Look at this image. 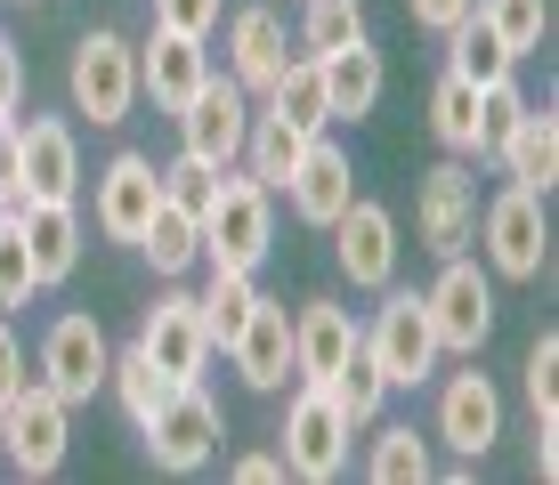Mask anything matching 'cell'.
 I'll use <instances>...</instances> for the list:
<instances>
[{
    "label": "cell",
    "instance_id": "cell-1",
    "mask_svg": "<svg viewBox=\"0 0 559 485\" xmlns=\"http://www.w3.org/2000/svg\"><path fill=\"white\" fill-rule=\"evenodd\" d=\"M203 267H260L276 251V194H267L252 170H219V194L203 210Z\"/></svg>",
    "mask_w": 559,
    "mask_h": 485
},
{
    "label": "cell",
    "instance_id": "cell-2",
    "mask_svg": "<svg viewBox=\"0 0 559 485\" xmlns=\"http://www.w3.org/2000/svg\"><path fill=\"white\" fill-rule=\"evenodd\" d=\"M357 348L381 364V380H390V388H421V380L438 373V356H447L438 332H430L421 291H390V283H381V307H373V324H365Z\"/></svg>",
    "mask_w": 559,
    "mask_h": 485
},
{
    "label": "cell",
    "instance_id": "cell-3",
    "mask_svg": "<svg viewBox=\"0 0 559 485\" xmlns=\"http://www.w3.org/2000/svg\"><path fill=\"white\" fill-rule=\"evenodd\" d=\"M66 89L98 130H122L130 106H139V49H130L122 33H106V25L82 33V41H73V65H66Z\"/></svg>",
    "mask_w": 559,
    "mask_h": 485
},
{
    "label": "cell",
    "instance_id": "cell-4",
    "mask_svg": "<svg viewBox=\"0 0 559 485\" xmlns=\"http://www.w3.org/2000/svg\"><path fill=\"white\" fill-rule=\"evenodd\" d=\"M478 243H487V276L503 283H535L551 259V219H544V194L503 186L487 210H478Z\"/></svg>",
    "mask_w": 559,
    "mask_h": 485
},
{
    "label": "cell",
    "instance_id": "cell-5",
    "mask_svg": "<svg viewBox=\"0 0 559 485\" xmlns=\"http://www.w3.org/2000/svg\"><path fill=\"white\" fill-rule=\"evenodd\" d=\"M66 445H73V404L49 380H25L9 397V413H0V453L16 461V477H57Z\"/></svg>",
    "mask_w": 559,
    "mask_h": 485
},
{
    "label": "cell",
    "instance_id": "cell-6",
    "mask_svg": "<svg viewBox=\"0 0 559 485\" xmlns=\"http://www.w3.org/2000/svg\"><path fill=\"white\" fill-rule=\"evenodd\" d=\"M421 307H430V332L447 356H478L495 332V276L471 259V251H454L447 267H438V283L421 291Z\"/></svg>",
    "mask_w": 559,
    "mask_h": 485
},
{
    "label": "cell",
    "instance_id": "cell-7",
    "mask_svg": "<svg viewBox=\"0 0 559 485\" xmlns=\"http://www.w3.org/2000/svg\"><path fill=\"white\" fill-rule=\"evenodd\" d=\"M219 404L203 397V380H179L170 388V404L146 421V453H154V470H170V477H195L211 470V453H219Z\"/></svg>",
    "mask_w": 559,
    "mask_h": 485
},
{
    "label": "cell",
    "instance_id": "cell-8",
    "mask_svg": "<svg viewBox=\"0 0 559 485\" xmlns=\"http://www.w3.org/2000/svg\"><path fill=\"white\" fill-rule=\"evenodd\" d=\"M349 421H341V404L324 397V380H308L293 397V413H284V470L308 477V485H333L349 470Z\"/></svg>",
    "mask_w": 559,
    "mask_h": 485
},
{
    "label": "cell",
    "instance_id": "cell-9",
    "mask_svg": "<svg viewBox=\"0 0 559 485\" xmlns=\"http://www.w3.org/2000/svg\"><path fill=\"white\" fill-rule=\"evenodd\" d=\"M414 227H421V251H438V259H454V251L478 243V179H471L462 154H447L438 170H421Z\"/></svg>",
    "mask_w": 559,
    "mask_h": 485
},
{
    "label": "cell",
    "instance_id": "cell-10",
    "mask_svg": "<svg viewBox=\"0 0 559 485\" xmlns=\"http://www.w3.org/2000/svg\"><path fill=\"white\" fill-rule=\"evenodd\" d=\"M170 122H179V146H187V154H203V162L236 170V162H243V138H252V97H243L236 82H219V73H211V82L187 97Z\"/></svg>",
    "mask_w": 559,
    "mask_h": 485
},
{
    "label": "cell",
    "instance_id": "cell-11",
    "mask_svg": "<svg viewBox=\"0 0 559 485\" xmlns=\"http://www.w3.org/2000/svg\"><path fill=\"white\" fill-rule=\"evenodd\" d=\"M106 364H114V348L98 332V316H82V307H66V316L41 332V380L57 388L66 404H90L106 388Z\"/></svg>",
    "mask_w": 559,
    "mask_h": 485
},
{
    "label": "cell",
    "instance_id": "cell-12",
    "mask_svg": "<svg viewBox=\"0 0 559 485\" xmlns=\"http://www.w3.org/2000/svg\"><path fill=\"white\" fill-rule=\"evenodd\" d=\"M139 348H146L154 373H170V380H203V364L219 356L211 332H203V316H195V291H163L139 316Z\"/></svg>",
    "mask_w": 559,
    "mask_h": 485
},
{
    "label": "cell",
    "instance_id": "cell-13",
    "mask_svg": "<svg viewBox=\"0 0 559 485\" xmlns=\"http://www.w3.org/2000/svg\"><path fill=\"white\" fill-rule=\"evenodd\" d=\"M333 251H341V276H349L357 291L397 283V210L349 194V210L333 219Z\"/></svg>",
    "mask_w": 559,
    "mask_h": 485
},
{
    "label": "cell",
    "instance_id": "cell-14",
    "mask_svg": "<svg viewBox=\"0 0 559 485\" xmlns=\"http://www.w3.org/2000/svg\"><path fill=\"white\" fill-rule=\"evenodd\" d=\"M438 437H447L462 461L495 453V437H503V397H495L487 373H454L447 388H438Z\"/></svg>",
    "mask_w": 559,
    "mask_h": 485
},
{
    "label": "cell",
    "instance_id": "cell-15",
    "mask_svg": "<svg viewBox=\"0 0 559 485\" xmlns=\"http://www.w3.org/2000/svg\"><path fill=\"white\" fill-rule=\"evenodd\" d=\"M284 65H293V57H284V16L276 9H236L227 16V82L243 97H267Z\"/></svg>",
    "mask_w": 559,
    "mask_h": 485
},
{
    "label": "cell",
    "instance_id": "cell-16",
    "mask_svg": "<svg viewBox=\"0 0 559 485\" xmlns=\"http://www.w3.org/2000/svg\"><path fill=\"white\" fill-rule=\"evenodd\" d=\"M154 203H163V170H154L146 154H114V162L98 170V227L114 243H139Z\"/></svg>",
    "mask_w": 559,
    "mask_h": 485
},
{
    "label": "cell",
    "instance_id": "cell-17",
    "mask_svg": "<svg viewBox=\"0 0 559 485\" xmlns=\"http://www.w3.org/2000/svg\"><path fill=\"white\" fill-rule=\"evenodd\" d=\"M284 194H293V210L308 227H333L341 210H349V194H357V179H349V154H341L333 138H308L300 146V162H293V179H284Z\"/></svg>",
    "mask_w": 559,
    "mask_h": 485
},
{
    "label": "cell",
    "instance_id": "cell-18",
    "mask_svg": "<svg viewBox=\"0 0 559 485\" xmlns=\"http://www.w3.org/2000/svg\"><path fill=\"white\" fill-rule=\"evenodd\" d=\"M357 340H365V324L341 300H308L293 316V373L300 380H333L341 364L357 356Z\"/></svg>",
    "mask_w": 559,
    "mask_h": 485
},
{
    "label": "cell",
    "instance_id": "cell-19",
    "mask_svg": "<svg viewBox=\"0 0 559 485\" xmlns=\"http://www.w3.org/2000/svg\"><path fill=\"white\" fill-rule=\"evenodd\" d=\"M203 82H211L203 41H187V33H163V25H154V41L139 49V97H154V113H179Z\"/></svg>",
    "mask_w": 559,
    "mask_h": 485
},
{
    "label": "cell",
    "instance_id": "cell-20",
    "mask_svg": "<svg viewBox=\"0 0 559 485\" xmlns=\"http://www.w3.org/2000/svg\"><path fill=\"white\" fill-rule=\"evenodd\" d=\"M16 138H25V203H73L82 194V154H73V130L57 113H33Z\"/></svg>",
    "mask_w": 559,
    "mask_h": 485
},
{
    "label": "cell",
    "instance_id": "cell-21",
    "mask_svg": "<svg viewBox=\"0 0 559 485\" xmlns=\"http://www.w3.org/2000/svg\"><path fill=\"white\" fill-rule=\"evenodd\" d=\"M9 219H16V235H25V251H33L41 291L82 267V210H73V203H16Z\"/></svg>",
    "mask_w": 559,
    "mask_h": 485
},
{
    "label": "cell",
    "instance_id": "cell-22",
    "mask_svg": "<svg viewBox=\"0 0 559 485\" xmlns=\"http://www.w3.org/2000/svg\"><path fill=\"white\" fill-rule=\"evenodd\" d=\"M227 356H236V373L252 388H284V373H293V316H284V300H252V316L227 340Z\"/></svg>",
    "mask_w": 559,
    "mask_h": 485
},
{
    "label": "cell",
    "instance_id": "cell-23",
    "mask_svg": "<svg viewBox=\"0 0 559 485\" xmlns=\"http://www.w3.org/2000/svg\"><path fill=\"white\" fill-rule=\"evenodd\" d=\"M495 162H503L511 186L551 194V186H559V113H551V106H527V113L511 122V138H503V154H495Z\"/></svg>",
    "mask_w": 559,
    "mask_h": 485
},
{
    "label": "cell",
    "instance_id": "cell-24",
    "mask_svg": "<svg viewBox=\"0 0 559 485\" xmlns=\"http://www.w3.org/2000/svg\"><path fill=\"white\" fill-rule=\"evenodd\" d=\"M317 73H324V106H333V122H357V113L381 106V49H373V33H365V41L324 49Z\"/></svg>",
    "mask_w": 559,
    "mask_h": 485
},
{
    "label": "cell",
    "instance_id": "cell-25",
    "mask_svg": "<svg viewBox=\"0 0 559 485\" xmlns=\"http://www.w3.org/2000/svg\"><path fill=\"white\" fill-rule=\"evenodd\" d=\"M447 65H454L471 89H495V82H511V73H519V57L503 49V33H495L487 16L471 9V16H462V25L447 33Z\"/></svg>",
    "mask_w": 559,
    "mask_h": 485
},
{
    "label": "cell",
    "instance_id": "cell-26",
    "mask_svg": "<svg viewBox=\"0 0 559 485\" xmlns=\"http://www.w3.org/2000/svg\"><path fill=\"white\" fill-rule=\"evenodd\" d=\"M139 251L154 259V276H187V267H203V227H195V210L154 203V219L139 227Z\"/></svg>",
    "mask_w": 559,
    "mask_h": 485
},
{
    "label": "cell",
    "instance_id": "cell-27",
    "mask_svg": "<svg viewBox=\"0 0 559 485\" xmlns=\"http://www.w3.org/2000/svg\"><path fill=\"white\" fill-rule=\"evenodd\" d=\"M252 300H260L252 267H211V283L195 291V316H203V332H211V348H227V340L243 332V316H252Z\"/></svg>",
    "mask_w": 559,
    "mask_h": 485
},
{
    "label": "cell",
    "instance_id": "cell-28",
    "mask_svg": "<svg viewBox=\"0 0 559 485\" xmlns=\"http://www.w3.org/2000/svg\"><path fill=\"white\" fill-rule=\"evenodd\" d=\"M430 138L447 154H462V162H478V89L462 82L454 65L438 73V89H430Z\"/></svg>",
    "mask_w": 559,
    "mask_h": 485
},
{
    "label": "cell",
    "instance_id": "cell-29",
    "mask_svg": "<svg viewBox=\"0 0 559 485\" xmlns=\"http://www.w3.org/2000/svg\"><path fill=\"white\" fill-rule=\"evenodd\" d=\"M267 113H284L300 138L333 130V106H324V73H317V57H293V65L276 73V89H267Z\"/></svg>",
    "mask_w": 559,
    "mask_h": 485
},
{
    "label": "cell",
    "instance_id": "cell-30",
    "mask_svg": "<svg viewBox=\"0 0 559 485\" xmlns=\"http://www.w3.org/2000/svg\"><path fill=\"white\" fill-rule=\"evenodd\" d=\"M300 130L293 122H284V113H252V138H243V170H252V179L267 186V194H284V179H293V162H300Z\"/></svg>",
    "mask_w": 559,
    "mask_h": 485
},
{
    "label": "cell",
    "instance_id": "cell-31",
    "mask_svg": "<svg viewBox=\"0 0 559 485\" xmlns=\"http://www.w3.org/2000/svg\"><path fill=\"white\" fill-rule=\"evenodd\" d=\"M106 388H114V397H122V413H130V421H139V429H146V421H154V413H163V404H170V388H179V380H170V373H154V364H146V348L130 340L122 356L106 364Z\"/></svg>",
    "mask_w": 559,
    "mask_h": 485
},
{
    "label": "cell",
    "instance_id": "cell-32",
    "mask_svg": "<svg viewBox=\"0 0 559 485\" xmlns=\"http://www.w3.org/2000/svg\"><path fill=\"white\" fill-rule=\"evenodd\" d=\"M365 477L373 485H421L430 477V437H421L414 421H390V429L373 437V453H365Z\"/></svg>",
    "mask_w": 559,
    "mask_h": 485
},
{
    "label": "cell",
    "instance_id": "cell-33",
    "mask_svg": "<svg viewBox=\"0 0 559 485\" xmlns=\"http://www.w3.org/2000/svg\"><path fill=\"white\" fill-rule=\"evenodd\" d=\"M324 397L341 404V421H349V429H373V421H381V397H390V380H381V364L357 348V356L341 364L333 380H324Z\"/></svg>",
    "mask_w": 559,
    "mask_h": 485
},
{
    "label": "cell",
    "instance_id": "cell-34",
    "mask_svg": "<svg viewBox=\"0 0 559 485\" xmlns=\"http://www.w3.org/2000/svg\"><path fill=\"white\" fill-rule=\"evenodd\" d=\"M341 41H365V9L357 0H300V49L324 57Z\"/></svg>",
    "mask_w": 559,
    "mask_h": 485
},
{
    "label": "cell",
    "instance_id": "cell-35",
    "mask_svg": "<svg viewBox=\"0 0 559 485\" xmlns=\"http://www.w3.org/2000/svg\"><path fill=\"white\" fill-rule=\"evenodd\" d=\"M478 16L503 33L511 57H535V49H544V33H551V0H478Z\"/></svg>",
    "mask_w": 559,
    "mask_h": 485
},
{
    "label": "cell",
    "instance_id": "cell-36",
    "mask_svg": "<svg viewBox=\"0 0 559 485\" xmlns=\"http://www.w3.org/2000/svg\"><path fill=\"white\" fill-rule=\"evenodd\" d=\"M211 194H219V162H203V154H187L179 146V162L163 170V203H179V210H211Z\"/></svg>",
    "mask_w": 559,
    "mask_h": 485
},
{
    "label": "cell",
    "instance_id": "cell-37",
    "mask_svg": "<svg viewBox=\"0 0 559 485\" xmlns=\"http://www.w3.org/2000/svg\"><path fill=\"white\" fill-rule=\"evenodd\" d=\"M33 291H41L33 251H25V235H16V219H0V316H9V307H25Z\"/></svg>",
    "mask_w": 559,
    "mask_h": 485
},
{
    "label": "cell",
    "instance_id": "cell-38",
    "mask_svg": "<svg viewBox=\"0 0 559 485\" xmlns=\"http://www.w3.org/2000/svg\"><path fill=\"white\" fill-rule=\"evenodd\" d=\"M527 413H535V421L559 413V340H551V332L527 348Z\"/></svg>",
    "mask_w": 559,
    "mask_h": 485
},
{
    "label": "cell",
    "instance_id": "cell-39",
    "mask_svg": "<svg viewBox=\"0 0 559 485\" xmlns=\"http://www.w3.org/2000/svg\"><path fill=\"white\" fill-rule=\"evenodd\" d=\"M219 9L227 0H154V25L187 33V41H211V33H219Z\"/></svg>",
    "mask_w": 559,
    "mask_h": 485
},
{
    "label": "cell",
    "instance_id": "cell-40",
    "mask_svg": "<svg viewBox=\"0 0 559 485\" xmlns=\"http://www.w3.org/2000/svg\"><path fill=\"white\" fill-rule=\"evenodd\" d=\"M0 203H25V138H16V113H0Z\"/></svg>",
    "mask_w": 559,
    "mask_h": 485
},
{
    "label": "cell",
    "instance_id": "cell-41",
    "mask_svg": "<svg viewBox=\"0 0 559 485\" xmlns=\"http://www.w3.org/2000/svg\"><path fill=\"white\" fill-rule=\"evenodd\" d=\"M471 9H478V0H406V16H414L421 33H438V41H447V33H454Z\"/></svg>",
    "mask_w": 559,
    "mask_h": 485
},
{
    "label": "cell",
    "instance_id": "cell-42",
    "mask_svg": "<svg viewBox=\"0 0 559 485\" xmlns=\"http://www.w3.org/2000/svg\"><path fill=\"white\" fill-rule=\"evenodd\" d=\"M16 106H25V49L0 33V113H16Z\"/></svg>",
    "mask_w": 559,
    "mask_h": 485
},
{
    "label": "cell",
    "instance_id": "cell-43",
    "mask_svg": "<svg viewBox=\"0 0 559 485\" xmlns=\"http://www.w3.org/2000/svg\"><path fill=\"white\" fill-rule=\"evenodd\" d=\"M16 388H25V348H16V332L0 324V404H9Z\"/></svg>",
    "mask_w": 559,
    "mask_h": 485
},
{
    "label": "cell",
    "instance_id": "cell-44",
    "mask_svg": "<svg viewBox=\"0 0 559 485\" xmlns=\"http://www.w3.org/2000/svg\"><path fill=\"white\" fill-rule=\"evenodd\" d=\"M236 477H243V485H276V477H284V453H243Z\"/></svg>",
    "mask_w": 559,
    "mask_h": 485
},
{
    "label": "cell",
    "instance_id": "cell-45",
    "mask_svg": "<svg viewBox=\"0 0 559 485\" xmlns=\"http://www.w3.org/2000/svg\"><path fill=\"white\" fill-rule=\"evenodd\" d=\"M0 219H9V203H0Z\"/></svg>",
    "mask_w": 559,
    "mask_h": 485
},
{
    "label": "cell",
    "instance_id": "cell-46",
    "mask_svg": "<svg viewBox=\"0 0 559 485\" xmlns=\"http://www.w3.org/2000/svg\"><path fill=\"white\" fill-rule=\"evenodd\" d=\"M0 413H9V404H0Z\"/></svg>",
    "mask_w": 559,
    "mask_h": 485
}]
</instances>
